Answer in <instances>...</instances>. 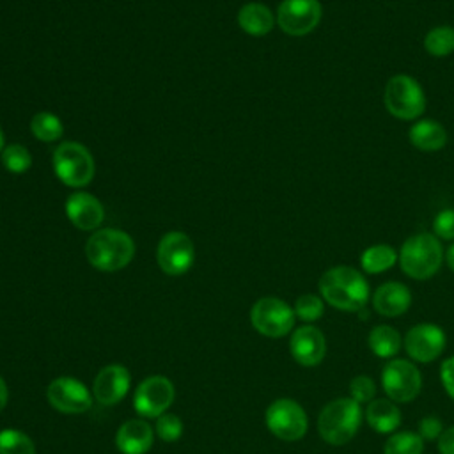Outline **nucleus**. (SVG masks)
Wrapping results in <instances>:
<instances>
[{
	"instance_id": "nucleus-37",
	"label": "nucleus",
	"mask_w": 454,
	"mask_h": 454,
	"mask_svg": "<svg viewBox=\"0 0 454 454\" xmlns=\"http://www.w3.org/2000/svg\"><path fill=\"white\" fill-rule=\"evenodd\" d=\"M9 401V388H7V383L4 381V378L0 376V411L5 408Z\"/></svg>"
},
{
	"instance_id": "nucleus-6",
	"label": "nucleus",
	"mask_w": 454,
	"mask_h": 454,
	"mask_svg": "<svg viewBox=\"0 0 454 454\" xmlns=\"http://www.w3.org/2000/svg\"><path fill=\"white\" fill-rule=\"evenodd\" d=\"M57 177L67 186H85L94 177V160L89 149L78 142H64L53 153Z\"/></svg>"
},
{
	"instance_id": "nucleus-18",
	"label": "nucleus",
	"mask_w": 454,
	"mask_h": 454,
	"mask_svg": "<svg viewBox=\"0 0 454 454\" xmlns=\"http://www.w3.org/2000/svg\"><path fill=\"white\" fill-rule=\"evenodd\" d=\"M154 431L142 419L124 422L115 433V445L122 454H145L153 447Z\"/></svg>"
},
{
	"instance_id": "nucleus-31",
	"label": "nucleus",
	"mask_w": 454,
	"mask_h": 454,
	"mask_svg": "<svg viewBox=\"0 0 454 454\" xmlns=\"http://www.w3.org/2000/svg\"><path fill=\"white\" fill-rule=\"evenodd\" d=\"M156 434L163 442H177L183 434V422L177 415L174 413H163L156 419Z\"/></svg>"
},
{
	"instance_id": "nucleus-23",
	"label": "nucleus",
	"mask_w": 454,
	"mask_h": 454,
	"mask_svg": "<svg viewBox=\"0 0 454 454\" xmlns=\"http://www.w3.org/2000/svg\"><path fill=\"white\" fill-rule=\"evenodd\" d=\"M367 344L380 358H392L401 348V335L390 325H378L369 332Z\"/></svg>"
},
{
	"instance_id": "nucleus-7",
	"label": "nucleus",
	"mask_w": 454,
	"mask_h": 454,
	"mask_svg": "<svg viewBox=\"0 0 454 454\" xmlns=\"http://www.w3.org/2000/svg\"><path fill=\"white\" fill-rule=\"evenodd\" d=\"M264 422L268 429L284 442H296L305 436L309 427V419L301 404L289 397L275 399L264 413Z\"/></svg>"
},
{
	"instance_id": "nucleus-10",
	"label": "nucleus",
	"mask_w": 454,
	"mask_h": 454,
	"mask_svg": "<svg viewBox=\"0 0 454 454\" xmlns=\"http://www.w3.org/2000/svg\"><path fill=\"white\" fill-rule=\"evenodd\" d=\"M174 385L165 376H149L138 383L133 395V406L145 419H158L174 403Z\"/></svg>"
},
{
	"instance_id": "nucleus-14",
	"label": "nucleus",
	"mask_w": 454,
	"mask_h": 454,
	"mask_svg": "<svg viewBox=\"0 0 454 454\" xmlns=\"http://www.w3.org/2000/svg\"><path fill=\"white\" fill-rule=\"evenodd\" d=\"M404 349L415 362H433L445 349V333L434 323H419L408 330Z\"/></svg>"
},
{
	"instance_id": "nucleus-11",
	"label": "nucleus",
	"mask_w": 454,
	"mask_h": 454,
	"mask_svg": "<svg viewBox=\"0 0 454 454\" xmlns=\"http://www.w3.org/2000/svg\"><path fill=\"white\" fill-rule=\"evenodd\" d=\"M321 16L319 0H282L277 11V23L289 35H305L319 25Z\"/></svg>"
},
{
	"instance_id": "nucleus-24",
	"label": "nucleus",
	"mask_w": 454,
	"mask_h": 454,
	"mask_svg": "<svg viewBox=\"0 0 454 454\" xmlns=\"http://www.w3.org/2000/svg\"><path fill=\"white\" fill-rule=\"evenodd\" d=\"M397 261V254L390 245L378 243L365 248L360 255V264L365 273H381L390 270Z\"/></svg>"
},
{
	"instance_id": "nucleus-25",
	"label": "nucleus",
	"mask_w": 454,
	"mask_h": 454,
	"mask_svg": "<svg viewBox=\"0 0 454 454\" xmlns=\"http://www.w3.org/2000/svg\"><path fill=\"white\" fill-rule=\"evenodd\" d=\"M424 48L433 57H445L454 50V27L440 25L426 34Z\"/></svg>"
},
{
	"instance_id": "nucleus-5",
	"label": "nucleus",
	"mask_w": 454,
	"mask_h": 454,
	"mask_svg": "<svg viewBox=\"0 0 454 454\" xmlns=\"http://www.w3.org/2000/svg\"><path fill=\"white\" fill-rule=\"evenodd\" d=\"M383 103L387 110L403 121L417 119L426 110L422 85L410 74H394L385 83Z\"/></svg>"
},
{
	"instance_id": "nucleus-27",
	"label": "nucleus",
	"mask_w": 454,
	"mask_h": 454,
	"mask_svg": "<svg viewBox=\"0 0 454 454\" xmlns=\"http://www.w3.org/2000/svg\"><path fill=\"white\" fill-rule=\"evenodd\" d=\"M30 129L34 133L35 138L43 140V142H53L59 140L62 137V122L57 115L50 114V112H39L32 117L30 122Z\"/></svg>"
},
{
	"instance_id": "nucleus-4",
	"label": "nucleus",
	"mask_w": 454,
	"mask_h": 454,
	"mask_svg": "<svg viewBox=\"0 0 454 454\" xmlns=\"http://www.w3.org/2000/svg\"><path fill=\"white\" fill-rule=\"evenodd\" d=\"M362 422V408L351 397L330 401L317 417V431L330 445L348 443L358 431Z\"/></svg>"
},
{
	"instance_id": "nucleus-34",
	"label": "nucleus",
	"mask_w": 454,
	"mask_h": 454,
	"mask_svg": "<svg viewBox=\"0 0 454 454\" xmlns=\"http://www.w3.org/2000/svg\"><path fill=\"white\" fill-rule=\"evenodd\" d=\"M442 431V420L436 417H424L419 422V434L422 440H438Z\"/></svg>"
},
{
	"instance_id": "nucleus-12",
	"label": "nucleus",
	"mask_w": 454,
	"mask_h": 454,
	"mask_svg": "<svg viewBox=\"0 0 454 454\" xmlns=\"http://www.w3.org/2000/svg\"><path fill=\"white\" fill-rule=\"evenodd\" d=\"M46 399L57 411L67 415L83 413L92 404L90 390L80 380L71 376L55 378L46 388Z\"/></svg>"
},
{
	"instance_id": "nucleus-17",
	"label": "nucleus",
	"mask_w": 454,
	"mask_h": 454,
	"mask_svg": "<svg viewBox=\"0 0 454 454\" xmlns=\"http://www.w3.org/2000/svg\"><path fill=\"white\" fill-rule=\"evenodd\" d=\"M66 213L71 223L82 231L96 229L105 216L101 202L87 192L71 193L66 200Z\"/></svg>"
},
{
	"instance_id": "nucleus-32",
	"label": "nucleus",
	"mask_w": 454,
	"mask_h": 454,
	"mask_svg": "<svg viewBox=\"0 0 454 454\" xmlns=\"http://www.w3.org/2000/svg\"><path fill=\"white\" fill-rule=\"evenodd\" d=\"M376 395V385L369 376H355L349 381V397L358 404L371 403Z\"/></svg>"
},
{
	"instance_id": "nucleus-2",
	"label": "nucleus",
	"mask_w": 454,
	"mask_h": 454,
	"mask_svg": "<svg viewBox=\"0 0 454 454\" xmlns=\"http://www.w3.org/2000/svg\"><path fill=\"white\" fill-rule=\"evenodd\" d=\"M85 254L94 268L101 271H117L131 262L135 243L124 231L101 229L89 238Z\"/></svg>"
},
{
	"instance_id": "nucleus-22",
	"label": "nucleus",
	"mask_w": 454,
	"mask_h": 454,
	"mask_svg": "<svg viewBox=\"0 0 454 454\" xmlns=\"http://www.w3.org/2000/svg\"><path fill=\"white\" fill-rule=\"evenodd\" d=\"M365 420L378 433H392L401 424V411L392 399H372L367 403Z\"/></svg>"
},
{
	"instance_id": "nucleus-35",
	"label": "nucleus",
	"mask_w": 454,
	"mask_h": 454,
	"mask_svg": "<svg viewBox=\"0 0 454 454\" xmlns=\"http://www.w3.org/2000/svg\"><path fill=\"white\" fill-rule=\"evenodd\" d=\"M440 378H442L443 388L454 399V356H449L447 360H443L440 367Z\"/></svg>"
},
{
	"instance_id": "nucleus-16",
	"label": "nucleus",
	"mask_w": 454,
	"mask_h": 454,
	"mask_svg": "<svg viewBox=\"0 0 454 454\" xmlns=\"http://www.w3.org/2000/svg\"><path fill=\"white\" fill-rule=\"evenodd\" d=\"M293 358L303 367H314L323 362L326 355V340L319 328L312 325L298 326L289 340Z\"/></svg>"
},
{
	"instance_id": "nucleus-21",
	"label": "nucleus",
	"mask_w": 454,
	"mask_h": 454,
	"mask_svg": "<svg viewBox=\"0 0 454 454\" xmlns=\"http://www.w3.org/2000/svg\"><path fill=\"white\" fill-rule=\"evenodd\" d=\"M238 23L247 34L261 37L273 28L275 18H273V12L264 4L250 2L239 9Z\"/></svg>"
},
{
	"instance_id": "nucleus-19",
	"label": "nucleus",
	"mask_w": 454,
	"mask_h": 454,
	"mask_svg": "<svg viewBox=\"0 0 454 454\" xmlns=\"http://www.w3.org/2000/svg\"><path fill=\"white\" fill-rule=\"evenodd\" d=\"M411 305V293L401 282H385L372 294V307L378 314L387 317L401 316Z\"/></svg>"
},
{
	"instance_id": "nucleus-26",
	"label": "nucleus",
	"mask_w": 454,
	"mask_h": 454,
	"mask_svg": "<svg viewBox=\"0 0 454 454\" xmlns=\"http://www.w3.org/2000/svg\"><path fill=\"white\" fill-rule=\"evenodd\" d=\"M424 440L419 433L401 431L392 434L383 447V454H422Z\"/></svg>"
},
{
	"instance_id": "nucleus-15",
	"label": "nucleus",
	"mask_w": 454,
	"mask_h": 454,
	"mask_svg": "<svg viewBox=\"0 0 454 454\" xmlns=\"http://www.w3.org/2000/svg\"><path fill=\"white\" fill-rule=\"evenodd\" d=\"M129 371L121 364L105 365L94 378L92 395L105 406H112L122 401L129 390Z\"/></svg>"
},
{
	"instance_id": "nucleus-3",
	"label": "nucleus",
	"mask_w": 454,
	"mask_h": 454,
	"mask_svg": "<svg viewBox=\"0 0 454 454\" xmlns=\"http://www.w3.org/2000/svg\"><path fill=\"white\" fill-rule=\"evenodd\" d=\"M442 259L443 248L440 238L429 232L410 236L399 250L401 270L415 280L431 278L440 270Z\"/></svg>"
},
{
	"instance_id": "nucleus-9",
	"label": "nucleus",
	"mask_w": 454,
	"mask_h": 454,
	"mask_svg": "<svg viewBox=\"0 0 454 454\" xmlns=\"http://www.w3.org/2000/svg\"><path fill=\"white\" fill-rule=\"evenodd\" d=\"M381 385L388 399L397 403L413 401L422 387L420 371L404 358L390 360L381 372Z\"/></svg>"
},
{
	"instance_id": "nucleus-33",
	"label": "nucleus",
	"mask_w": 454,
	"mask_h": 454,
	"mask_svg": "<svg viewBox=\"0 0 454 454\" xmlns=\"http://www.w3.org/2000/svg\"><path fill=\"white\" fill-rule=\"evenodd\" d=\"M433 231L436 238L454 239V209L452 207H445L434 216Z\"/></svg>"
},
{
	"instance_id": "nucleus-1",
	"label": "nucleus",
	"mask_w": 454,
	"mask_h": 454,
	"mask_svg": "<svg viewBox=\"0 0 454 454\" xmlns=\"http://www.w3.org/2000/svg\"><path fill=\"white\" fill-rule=\"evenodd\" d=\"M321 298L346 312H358L369 300V284L365 277L351 266H333L319 278Z\"/></svg>"
},
{
	"instance_id": "nucleus-36",
	"label": "nucleus",
	"mask_w": 454,
	"mask_h": 454,
	"mask_svg": "<svg viewBox=\"0 0 454 454\" xmlns=\"http://www.w3.org/2000/svg\"><path fill=\"white\" fill-rule=\"evenodd\" d=\"M438 450L440 454H454V426L443 429L438 436Z\"/></svg>"
},
{
	"instance_id": "nucleus-8",
	"label": "nucleus",
	"mask_w": 454,
	"mask_h": 454,
	"mask_svg": "<svg viewBox=\"0 0 454 454\" xmlns=\"http://www.w3.org/2000/svg\"><path fill=\"white\" fill-rule=\"evenodd\" d=\"M294 310L280 298L264 296L250 310L252 326L264 337L278 339L287 335L294 326Z\"/></svg>"
},
{
	"instance_id": "nucleus-38",
	"label": "nucleus",
	"mask_w": 454,
	"mask_h": 454,
	"mask_svg": "<svg viewBox=\"0 0 454 454\" xmlns=\"http://www.w3.org/2000/svg\"><path fill=\"white\" fill-rule=\"evenodd\" d=\"M447 264H449V268L454 271V243L449 247V250H447Z\"/></svg>"
},
{
	"instance_id": "nucleus-28",
	"label": "nucleus",
	"mask_w": 454,
	"mask_h": 454,
	"mask_svg": "<svg viewBox=\"0 0 454 454\" xmlns=\"http://www.w3.org/2000/svg\"><path fill=\"white\" fill-rule=\"evenodd\" d=\"M0 454H35V445L23 431L4 429L0 431Z\"/></svg>"
},
{
	"instance_id": "nucleus-39",
	"label": "nucleus",
	"mask_w": 454,
	"mask_h": 454,
	"mask_svg": "<svg viewBox=\"0 0 454 454\" xmlns=\"http://www.w3.org/2000/svg\"><path fill=\"white\" fill-rule=\"evenodd\" d=\"M0 151H4V133H2V128H0Z\"/></svg>"
},
{
	"instance_id": "nucleus-29",
	"label": "nucleus",
	"mask_w": 454,
	"mask_h": 454,
	"mask_svg": "<svg viewBox=\"0 0 454 454\" xmlns=\"http://www.w3.org/2000/svg\"><path fill=\"white\" fill-rule=\"evenodd\" d=\"M2 163L12 174H21V172L30 168L32 156L27 151V147L12 144V145L4 147V151H2Z\"/></svg>"
},
{
	"instance_id": "nucleus-20",
	"label": "nucleus",
	"mask_w": 454,
	"mask_h": 454,
	"mask_svg": "<svg viewBox=\"0 0 454 454\" xmlns=\"http://www.w3.org/2000/svg\"><path fill=\"white\" fill-rule=\"evenodd\" d=\"M408 135H410V142L417 149L426 151V153L440 151L447 144V131L434 119L417 121L415 124H411Z\"/></svg>"
},
{
	"instance_id": "nucleus-30",
	"label": "nucleus",
	"mask_w": 454,
	"mask_h": 454,
	"mask_svg": "<svg viewBox=\"0 0 454 454\" xmlns=\"http://www.w3.org/2000/svg\"><path fill=\"white\" fill-rule=\"evenodd\" d=\"M293 310L303 321H316L325 312V301L317 294H301L296 298Z\"/></svg>"
},
{
	"instance_id": "nucleus-13",
	"label": "nucleus",
	"mask_w": 454,
	"mask_h": 454,
	"mask_svg": "<svg viewBox=\"0 0 454 454\" xmlns=\"http://www.w3.org/2000/svg\"><path fill=\"white\" fill-rule=\"evenodd\" d=\"M156 259L160 268L167 275H183L186 273L195 259V250L192 239L184 232H167L160 243H158V252Z\"/></svg>"
}]
</instances>
